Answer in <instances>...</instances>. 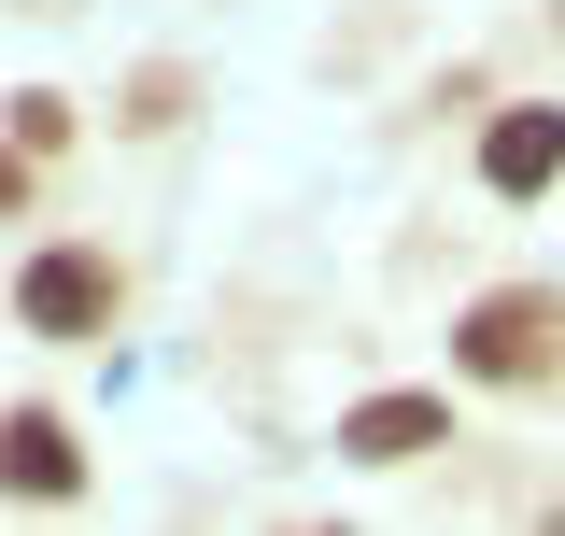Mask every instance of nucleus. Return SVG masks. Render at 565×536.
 I'll return each mask as SVG.
<instances>
[{
    "mask_svg": "<svg viewBox=\"0 0 565 536\" xmlns=\"http://www.w3.org/2000/svg\"><path fill=\"white\" fill-rule=\"evenodd\" d=\"M0 212H29V156L14 141H0Z\"/></svg>",
    "mask_w": 565,
    "mask_h": 536,
    "instance_id": "6e6552de",
    "label": "nucleus"
},
{
    "mask_svg": "<svg viewBox=\"0 0 565 536\" xmlns=\"http://www.w3.org/2000/svg\"><path fill=\"white\" fill-rule=\"evenodd\" d=\"M184 99H199V85L156 57V71H128V114H114V128H141V141H156V128H184Z\"/></svg>",
    "mask_w": 565,
    "mask_h": 536,
    "instance_id": "423d86ee",
    "label": "nucleus"
},
{
    "mask_svg": "<svg viewBox=\"0 0 565 536\" xmlns=\"http://www.w3.org/2000/svg\"><path fill=\"white\" fill-rule=\"evenodd\" d=\"M0 494H29V508H71L85 494V452H71L57 409H0Z\"/></svg>",
    "mask_w": 565,
    "mask_h": 536,
    "instance_id": "39448f33",
    "label": "nucleus"
},
{
    "mask_svg": "<svg viewBox=\"0 0 565 536\" xmlns=\"http://www.w3.org/2000/svg\"><path fill=\"white\" fill-rule=\"evenodd\" d=\"M57 141H71V99H57V85H29V99H14V156H57Z\"/></svg>",
    "mask_w": 565,
    "mask_h": 536,
    "instance_id": "0eeeda50",
    "label": "nucleus"
},
{
    "mask_svg": "<svg viewBox=\"0 0 565 536\" xmlns=\"http://www.w3.org/2000/svg\"><path fill=\"white\" fill-rule=\"evenodd\" d=\"M311 536H340V523H311Z\"/></svg>",
    "mask_w": 565,
    "mask_h": 536,
    "instance_id": "1a4fd4ad",
    "label": "nucleus"
},
{
    "mask_svg": "<svg viewBox=\"0 0 565 536\" xmlns=\"http://www.w3.org/2000/svg\"><path fill=\"white\" fill-rule=\"evenodd\" d=\"M340 452L353 467H424V452H452V396H424V382L411 396H353L340 409Z\"/></svg>",
    "mask_w": 565,
    "mask_h": 536,
    "instance_id": "20e7f679",
    "label": "nucleus"
},
{
    "mask_svg": "<svg viewBox=\"0 0 565 536\" xmlns=\"http://www.w3.org/2000/svg\"><path fill=\"white\" fill-rule=\"evenodd\" d=\"M452 382L481 396H552L565 382V282H494L452 311Z\"/></svg>",
    "mask_w": 565,
    "mask_h": 536,
    "instance_id": "f257e3e1",
    "label": "nucleus"
},
{
    "mask_svg": "<svg viewBox=\"0 0 565 536\" xmlns=\"http://www.w3.org/2000/svg\"><path fill=\"white\" fill-rule=\"evenodd\" d=\"M114 311H128V282H114L99 240H43V255L14 268V325L29 339H71L85 353V339H114Z\"/></svg>",
    "mask_w": 565,
    "mask_h": 536,
    "instance_id": "f03ea898",
    "label": "nucleus"
},
{
    "mask_svg": "<svg viewBox=\"0 0 565 536\" xmlns=\"http://www.w3.org/2000/svg\"><path fill=\"white\" fill-rule=\"evenodd\" d=\"M481 184H494V199H552V184H565V99H494Z\"/></svg>",
    "mask_w": 565,
    "mask_h": 536,
    "instance_id": "7ed1b4c3",
    "label": "nucleus"
}]
</instances>
